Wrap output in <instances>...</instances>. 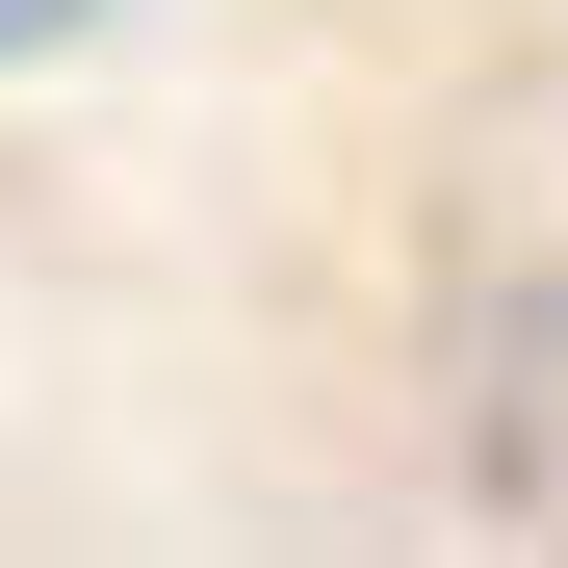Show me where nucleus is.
Returning a JSON list of instances; mask_svg holds the SVG:
<instances>
[{"label":"nucleus","instance_id":"f257e3e1","mask_svg":"<svg viewBox=\"0 0 568 568\" xmlns=\"http://www.w3.org/2000/svg\"><path fill=\"white\" fill-rule=\"evenodd\" d=\"M78 27H104V0H0V78H27V52H78Z\"/></svg>","mask_w":568,"mask_h":568}]
</instances>
